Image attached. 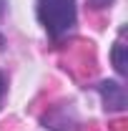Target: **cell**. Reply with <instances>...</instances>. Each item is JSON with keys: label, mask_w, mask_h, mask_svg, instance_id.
I'll use <instances>...</instances> for the list:
<instances>
[{"label": "cell", "mask_w": 128, "mask_h": 131, "mask_svg": "<svg viewBox=\"0 0 128 131\" xmlns=\"http://www.w3.org/2000/svg\"><path fill=\"white\" fill-rule=\"evenodd\" d=\"M35 15L50 38H63L75 25V0H35Z\"/></svg>", "instance_id": "obj_1"}, {"label": "cell", "mask_w": 128, "mask_h": 131, "mask_svg": "<svg viewBox=\"0 0 128 131\" xmlns=\"http://www.w3.org/2000/svg\"><path fill=\"white\" fill-rule=\"evenodd\" d=\"M98 91H100V96H103V103H106V108L108 111H121V108H126V91H123V86L116 81H103L98 86Z\"/></svg>", "instance_id": "obj_2"}, {"label": "cell", "mask_w": 128, "mask_h": 131, "mask_svg": "<svg viewBox=\"0 0 128 131\" xmlns=\"http://www.w3.org/2000/svg\"><path fill=\"white\" fill-rule=\"evenodd\" d=\"M111 58H113V66H116V71L123 76L128 68H126V43H123V30H121V35H118V40L113 43V50H111Z\"/></svg>", "instance_id": "obj_3"}, {"label": "cell", "mask_w": 128, "mask_h": 131, "mask_svg": "<svg viewBox=\"0 0 128 131\" xmlns=\"http://www.w3.org/2000/svg\"><path fill=\"white\" fill-rule=\"evenodd\" d=\"M88 3H91L93 8H108V5H111L113 0H88Z\"/></svg>", "instance_id": "obj_4"}, {"label": "cell", "mask_w": 128, "mask_h": 131, "mask_svg": "<svg viewBox=\"0 0 128 131\" xmlns=\"http://www.w3.org/2000/svg\"><path fill=\"white\" fill-rule=\"evenodd\" d=\"M3 96H5V76L0 73V101H3Z\"/></svg>", "instance_id": "obj_5"}, {"label": "cell", "mask_w": 128, "mask_h": 131, "mask_svg": "<svg viewBox=\"0 0 128 131\" xmlns=\"http://www.w3.org/2000/svg\"><path fill=\"white\" fill-rule=\"evenodd\" d=\"M0 13H3V0H0Z\"/></svg>", "instance_id": "obj_6"}]
</instances>
